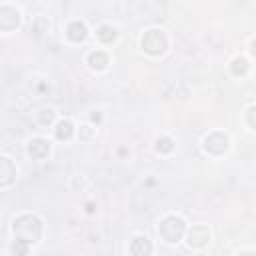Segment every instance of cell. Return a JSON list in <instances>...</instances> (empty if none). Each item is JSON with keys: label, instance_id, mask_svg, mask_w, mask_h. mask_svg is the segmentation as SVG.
<instances>
[{"label": "cell", "instance_id": "obj_16", "mask_svg": "<svg viewBox=\"0 0 256 256\" xmlns=\"http://www.w3.org/2000/svg\"><path fill=\"white\" fill-rule=\"evenodd\" d=\"M14 254H28V244L26 242H22V240H16L14 244H12V248H10Z\"/></svg>", "mask_w": 256, "mask_h": 256}, {"label": "cell", "instance_id": "obj_3", "mask_svg": "<svg viewBox=\"0 0 256 256\" xmlns=\"http://www.w3.org/2000/svg\"><path fill=\"white\" fill-rule=\"evenodd\" d=\"M166 46H168V40H166V34L162 32V30H148L144 36H142V48L148 52V54H152V56H160V54H164V50H166Z\"/></svg>", "mask_w": 256, "mask_h": 256}, {"label": "cell", "instance_id": "obj_1", "mask_svg": "<svg viewBox=\"0 0 256 256\" xmlns=\"http://www.w3.org/2000/svg\"><path fill=\"white\" fill-rule=\"evenodd\" d=\"M12 232H14L16 240H22L26 244H34L42 236V222L34 214H22L14 220Z\"/></svg>", "mask_w": 256, "mask_h": 256}, {"label": "cell", "instance_id": "obj_9", "mask_svg": "<svg viewBox=\"0 0 256 256\" xmlns=\"http://www.w3.org/2000/svg\"><path fill=\"white\" fill-rule=\"evenodd\" d=\"M130 252H132L134 256H148V254L152 252V244L148 242V238L136 236V238L132 240V244H130Z\"/></svg>", "mask_w": 256, "mask_h": 256}, {"label": "cell", "instance_id": "obj_5", "mask_svg": "<svg viewBox=\"0 0 256 256\" xmlns=\"http://www.w3.org/2000/svg\"><path fill=\"white\" fill-rule=\"evenodd\" d=\"M20 24V12L12 6H2L0 8V28L2 30H12Z\"/></svg>", "mask_w": 256, "mask_h": 256}, {"label": "cell", "instance_id": "obj_12", "mask_svg": "<svg viewBox=\"0 0 256 256\" xmlns=\"http://www.w3.org/2000/svg\"><path fill=\"white\" fill-rule=\"evenodd\" d=\"M96 36H98V40H100V42L108 44V42H112V40L116 38V28H114V26H108V24H102V26L98 28Z\"/></svg>", "mask_w": 256, "mask_h": 256}, {"label": "cell", "instance_id": "obj_8", "mask_svg": "<svg viewBox=\"0 0 256 256\" xmlns=\"http://www.w3.org/2000/svg\"><path fill=\"white\" fill-rule=\"evenodd\" d=\"M16 176V168L10 158H0V184L8 186Z\"/></svg>", "mask_w": 256, "mask_h": 256}, {"label": "cell", "instance_id": "obj_15", "mask_svg": "<svg viewBox=\"0 0 256 256\" xmlns=\"http://www.w3.org/2000/svg\"><path fill=\"white\" fill-rule=\"evenodd\" d=\"M172 148H174V140L172 138H168V136H160L158 140H156V150L158 152H172Z\"/></svg>", "mask_w": 256, "mask_h": 256}, {"label": "cell", "instance_id": "obj_13", "mask_svg": "<svg viewBox=\"0 0 256 256\" xmlns=\"http://www.w3.org/2000/svg\"><path fill=\"white\" fill-rule=\"evenodd\" d=\"M88 64L92 66V68H96V70H102V68H106V64H108V56L104 54V52H92L90 56H88Z\"/></svg>", "mask_w": 256, "mask_h": 256}, {"label": "cell", "instance_id": "obj_20", "mask_svg": "<svg viewBox=\"0 0 256 256\" xmlns=\"http://www.w3.org/2000/svg\"><path fill=\"white\" fill-rule=\"evenodd\" d=\"M250 50H252V54L256 56V40H252V48H250Z\"/></svg>", "mask_w": 256, "mask_h": 256}, {"label": "cell", "instance_id": "obj_2", "mask_svg": "<svg viewBox=\"0 0 256 256\" xmlns=\"http://www.w3.org/2000/svg\"><path fill=\"white\" fill-rule=\"evenodd\" d=\"M184 230H186V224H184V220L178 218V216H168V218H164V220L160 222V228H158L160 236H162L166 242H170V244L178 242V240L184 236Z\"/></svg>", "mask_w": 256, "mask_h": 256}, {"label": "cell", "instance_id": "obj_18", "mask_svg": "<svg viewBox=\"0 0 256 256\" xmlns=\"http://www.w3.org/2000/svg\"><path fill=\"white\" fill-rule=\"evenodd\" d=\"M92 134H94V130H92L90 126H82V128H80V138H82V140H90Z\"/></svg>", "mask_w": 256, "mask_h": 256}, {"label": "cell", "instance_id": "obj_11", "mask_svg": "<svg viewBox=\"0 0 256 256\" xmlns=\"http://www.w3.org/2000/svg\"><path fill=\"white\" fill-rule=\"evenodd\" d=\"M72 132H74V126H72L70 120L58 122V124H56V130H54V134H56L58 140H68V138L72 136Z\"/></svg>", "mask_w": 256, "mask_h": 256}, {"label": "cell", "instance_id": "obj_4", "mask_svg": "<svg viewBox=\"0 0 256 256\" xmlns=\"http://www.w3.org/2000/svg\"><path fill=\"white\" fill-rule=\"evenodd\" d=\"M204 148L212 154H222L228 148V136L222 132H212L204 138Z\"/></svg>", "mask_w": 256, "mask_h": 256}, {"label": "cell", "instance_id": "obj_14", "mask_svg": "<svg viewBox=\"0 0 256 256\" xmlns=\"http://www.w3.org/2000/svg\"><path fill=\"white\" fill-rule=\"evenodd\" d=\"M230 70H232V74H236V76L246 74V70H248V60H246V58H242V56L234 58V60H232V64H230Z\"/></svg>", "mask_w": 256, "mask_h": 256}, {"label": "cell", "instance_id": "obj_6", "mask_svg": "<svg viewBox=\"0 0 256 256\" xmlns=\"http://www.w3.org/2000/svg\"><path fill=\"white\" fill-rule=\"evenodd\" d=\"M50 152V144L44 140V138H32L28 142V154L36 160H44Z\"/></svg>", "mask_w": 256, "mask_h": 256}, {"label": "cell", "instance_id": "obj_7", "mask_svg": "<svg viewBox=\"0 0 256 256\" xmlns=\"http://www.w3.org/2000/svg\"><path fill=\"white\" fill-rule=\"evenodd\" d=\"M208 240H210V232H208L206 226H194V228L188 232V244L194 246V248L204 246Z\"/></svg>", "mask_w": 256, "mask_h": 256}, {"label": "cell", "instance_id": "obj_17", "mask_svg": "<svg viewBox=\"0 0 256 256\" xmlns=\"http://www.w3.org/2000/svg\"><path fill=\"white\" fill-rule=\"evenodd\" d=\"M40 122L42 124H52L54 122V112L48 108V110H42L40 112Z\"/></svg>", "mask_w": 256, "mask_h": 256}, {"label": "cell", "instance_id": "obj_19", "mask_svg": "<svg viewBox=\"0 0 256 256\" xmlns=\"http://www.w3.org/2000/svg\"><path fill=\"white\" fill-rule=\"evenodd\" d=\"M246 118H248V124H250L252 128H256V106H252V108L248 110Z\"/></svg>", "mask_w": 256, "mask_h": 256}, {"label": "cell", "instance_id": "obj_10", "mask_svg": "<svg viewBox=\"0 0 256 256\" xmlns=\"http://www.w3.org/2000/svg\"><path fill=\"white\" fill-rule=\"evenodd\" d=\"M66 34H68V38H70L72 42H82V40L86 38L88 30H86L84 22H78V20H76V22H70V24H68Z\"/></svg>", "mask_w": 256, "mask_h": 256}]
</instances>
